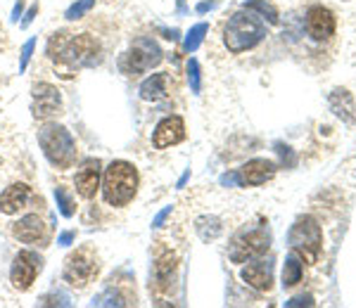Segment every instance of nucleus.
Returning a JSON list of instances; mask_svg holds the SVG:
<instances>
[{
	"label": "nucleus",
	"mask_w": 356,
	"mask_h": 308,
	"mask_svg": "<svg viewBox=\"0 0 356 308\" xmlns=\"http://www.w3.org/2000/svg\"><path fill=\"white\" fill-rule=\"evenodd\" d=\"M209 31V24H197V26H193L191 31H188V36H186V43H183V50L186 53H195V50L200 48V43L204 41V33Z\"/></svg>",
	"instance_id": "nucleus-24"
},
{
	"label": "nucleus",
	"mask_w": 356,
	"mask_h": 308,
	"mask_svg": "<svg viewBox=\"0 0 356 308\" xmlns=\"http://www.w3.org/2000/svg\"><path fill=\"white\" fill-rule=\"evenodd\" d=\"M55 199H57V207H60V214L65 216V219H72V216L76 214V202H74V197L67 192V187H55Z\"/></svg>",
	"instance_id": "nucleus-23"
},
{
	"label": "nucleus",
	"mask_w": 356,
	"mask_h": 308,
	"mask_svg": "<svg viewBox=\"0 0 356 308\" xmlns=\"http://www.w3.org/2000/svg\"><path fill=\"white\" fill-rule=\"evenodd\" d=\"M38 145L57 171H67L76 164V140L60 123H45L38 130Z\"/></svg>",
	"instance_id": "nucleus-4"
},
{
	"label": "nucleus",
	"mask_w": 356,
	"mask_h": 308,
	"mask_svg": "<svg viewBox=\"0 0 356 308\" xmlns=\"http://www.w3.org/2000/svg\"><path fill=\"white\" fill-rule=\"evenodd\" d=\"M36 12H38V5H33V8L26 12L24 22H22V26H29V24H31V22H33V17H36Z\"/></svg>",
	"instance_id": "nucleus-31"
},
{
	"label": "nucleus",
	"mask_w": 356,
	"mask_h": 308,
	"mask_svg": "<svg viewBox=\"0 0 356 308\" xmlns=\"http://www.w3.org/2000/svg\"><path fill=\"white\" fill-rule=\"evenodd\" d=\"M138 182H140V176H138V169L134 164L124 162V159L112 162L105 169V176H102L100 182L107 207L122 209L129 202H134V197L138 195Z\"/></svg>",
	"instance_id": "nucleus-2"
},
{
	"label": "nucleus",
	"mask_w": 356,
	"mask_h": 308,
	"mask_svg": "<svg viewBox=\"0 0 356 308\" xmlns=\"http://www.w3.org/2000/svg\"><path fill=\"white\" fill-rule=\"evenodd\" d=\"M211 8H216V3H200L197 12H207V10H211Z\"/></svg>",
	"instance_id": "nucleus-33"
},
{
	"label": "nucleus",
	"mask_w": 356,
	"mask_h": 308,
	"mask_svg": "<svg viewBox=\"0 0 356 308\" xmlns=\"http://www.w3.org/2000/svg\"><path fill=\"white\" fill-rule=\"evenodd\" d=\"M0 166H3V162H0Z\"/></svg>",
	"instance_id": "nucleus-34"
},
{
	"label": "nucleus",
	"mask_w": 356,
	"mask_h": 308,
	"mask_svg": "<svg viewBox=\"0 0 356 308\" xmlns=\"http://www.w3.org/2000/svg\"><path fill=\"white\" fill-rule=\"evenodd\" d=\"M245 10H250V12H259L261 17H266L268 24H273V26L280 22L278 10H275L271 3H266V0H247V3H245Z\"/></svg>",
	"instance_id": "nucleus-22"
},
{
	"label": "nucleus",
	"mask_w": 356,
	"mask_h": 308,
	"mask_svg": "<svg viewBox=\"0 0 356 308\" xmlns=\"http://www.w3.org/2000/svg\"><path fill=\"white\" fill-rule=\"evenodd\" d=\"M302 275H304L302 256L290 252L288 259H285V266H283V284H285V287H295V284L302 280Z\"/></svg>",
	"instance_id": "nucleus-21"
},
{
	"label": "nucleus",
	"mask_w": 356,
	"mask_h": 308,
	"mask_svg": "<svg viewBox=\"0 0 356 308\" xmlns=\"http://www.w3.org/2000/svg\"><path fill=\"white\" fill-rule=\"evenodd\" d=\"M176 271V254L174 252H164L154 259V280L159 282V287H166Z\"/></svg>",
	"instance_id": "nucleus-20"
},
{
	"label": "nucleus",
	"mask_w": 356,
	"mask_h": 308,
	"mask_svg": "<svg viewBox=\"0 0 356 308\" xmlns=\"http://www.w3.org/2000/svg\"><path fill=\"white\" fill-rule=\"evenodd\" d=\"M159 62H162V50H159V45L154 43L152 38H138V41L131 45L129 53L119 60V67H122V71L129 74V76H138V74H145L147 69L157 67Z\"/></svg>",
	"instance_id": "nucleus-8"
},
{
	"label": "nucleus",
	"mask_w": 356,
	"mask_h": 308,
	"mask_svg": "<svg viewBox=\"0 0 356 308\" xmlns=\"http://www.w3.org/2000/svg\"><path fill=\"white\" fill-rule=\"evenodd\" d=\"M275 171H278V166H275L273 162H268V159H252L245 166H240L238 180H240V185H245V187H257L271 180L275 176Z\"/></svg>",
	"instance_id": "nucleus-15"
},
{
	"label": "nucleus",
	"mask_w": 356,
	"mask_h": 308,
	"mask_svg": "<svg viewBox=\"0 0 356 308\" xmlns=\"http://www.w3.org/2000/svg\"><path fill=\"white\" fill-rule=\"evenodd\" d=\"M97 55H100V45L90 33L57 31L48 41V57L67 74H74L83 67H93Z\"/></svg>",
	"instance_id": "nucleus-1"
},
{
	"label": "nucleus",
	"mask_w": 356,
	"mask_h": 308,
	"mask_svg": "<svg viewBox=\"0 0 356 308\" xmlns=\"http://www.w3.org/2000/svg\"><path fill=\"white\" fill-rule=\"evenodd\" d=\"M100 271L97 264V256L90 247H79L76 252H72L65 259V268H62V277L65 282H69L72 287L83 289L93 282V277Z\"/></svg>",
	"instance_id": "nucleus-7"
},
{
	"label": "nucleus",
	"mask_w": 356,
	"mask_h": 308,
	"mask_svg": "<svg viewBox=\"0 0 356 308\" xmlns=\"http://www.w3.org/2000/svg\"><path fill=\"white\" fill-rule=\"evenodd\" d=\"M74 239H76V232L67 230V232H62V235H60V239H57V242H60L62 247H69V244H72Z\"/></svg>",
	"instance_id": "nucleus-28"
},
{
	"label": "nucleus",
	"mask_w": 356,
	"mask_h": 308,
	"mask_svg": "<svg viewBox=\"0 0 356 308\" xmlns=\"http://www.w3.org/2000/svg\"><path fill=\"white\" fill-rule=\"evenodd\" d=\"M304 304H307V306H312V304H314V301H312V296H297V299H292L288 306H304Z\"/></svg>",
	"instance_id": "nucleus-30"
},
{
	"label": "nucleus",
	"mask_w": 356,
	"mask_h": 308,
	"mask_svg": "<svg viewBox=\"0 0 356 308\" xmlns=\"http://www.w3.org/2000/svg\"><path fill=\"white\" fill-rule=\"evenodd\" d=\"M100 182H102V164L100 159L88 157L81 162V166L76 171V178H74V185H76L79 197L83 199H93L100 190Z\"/></svg>",
	"instance_id": "nucleus-11"
},
{
	"label": "nucleus",
	"mask_w": 356,
	"mask_h": 308,
	"mask_svg": "<svg viewBox=\"0 0 356 308\" xmlns=\"http://www.w3.org/2000/svg\"><path fill=\"white\" fill-rule=\"evenodd\" d=\"M29 202H31V187H29L26 182H13V185L5 187L3 195H0V214L15 216V214H19L22 209H26Z\"/></svg>",
	"instance_id": "nucleus-16"
},
{
	"label": "nucleus",
	"mask_w": 356,
	"mask_h": 308,
	"mask_svg": "<svg viewBox=\"0 0 356 308\" xmlns=\"http://www.w3.org/2000/svg\"><path fill=\"white\" fill-rule=\"evenodd\" d=\"M33 48H36V38H31V41H26V43H24V48H22V62H19V71H24V69H26L29 60H31V55H33Z\"/></svg>",
	"instance_id": "nucleus-27"
},
{
	"label": "nucleus",
	"mask_w": 356,
	"mask_h": 308,
	"mask_svg": "<svg viewBox=\"0 0 356 308\" xmlns=\"http://www.w3.org/2000/svg\"><path fill=\"white\" fill-rule=\"evenodd\" d=\"M266 36V28H264L261 19L250 10L243 12H235L228 19L226 28H223V43L231 50L233 55H240L245 50H252L254 45H259Z\"/></svg>",
	"instance_id": "nucleus-3"
},
{
	"label": "nucleus",
	"mask_w": 356,
	"mask_h": 308,
	"mask_svg": "<svg viewBox=\"0 0 356 308\" xmlns=\"http://www.w3.org/2000/svg\"><path fill=\"white\" fill-rule=\"evenodd\" d=\"M183 140H186V121H183L181 117H176V114L164 117L162 121L157 123L154 133H152V145L157 147V150L174 147V145H178V142H183Z\"/></svg>",
	"instance_id": "nucleus-12"
},
{
	"label": "nucleus",
	"mask_w": 356,
	"mask_h": 308,
	"mask_svg": "<svg viewBox=\"0 0 356 308\" xmlns=\"http://www.w3.org/2000/svg\"><path fill=\"white\" fill-rule=\"evenodd\" d=\"M328 105H330V112L335 114L337 119H342V121H354L356 119V102L349 90L335 88L328 98Z\"/></svg>",
	"instance_id": "nucleus-18"
},
{
	"label": "nucleus",
	"mask_w": 356,
	"mask_h": 308,
	"mask_svg": "<svg viewBox=\"0 0 356 308\" xmlns=\"http://www.w3.org/2000/svg\"><path fill=\"white\" fill-rule=\"evenodd\" d=\"M169 95V74L157 71L140 83V98L145 102H157Z\"/></svg>",
	"instance_id": "nucleus-19"
},
{
	"label": "nucleus",
	"mask_w": 356,
	"mask_h": 308,
	"mask_svg": "<svg viewBox=\"0 0 356 308\" xmlns=\"http://www.w3.org/2000/svg\"><path fill=\"white\" fill-rule=\"evenodd\" d=\"M335 15L330 12L323 5H314L307 12V31L314 41H328L335 33Z\"/></svg>",
	"instance_id": "nucleus-13"
},
{
	"label": "nucleus",
	"mask_w": 356,
	"mask_h": 308,
	"mask_svg": "<svg viewBox=\"0 0 356 308\" xmlns=\"http://www.w3.org/2000/svg\"><path fill=\"white\" fill-rule=\"evenodd\" d=\"M240 275L250 287L259 289V292H268L273 287V266L268 261H247Z\"/></svg>",
	"instance_id": "nucleus-17"
},
{
	"label": "nucleus",
	"mask_w": 356,
	"mask_h": 308,
	"mask_svg": "<svg viewBox=\"0 0 356 308\" xmlns=\"http://www.w3.org/2000/svg\"><path fill=\"white\" fill-rule=\"evenodd\" d=\"M171 214V207H166L164 211H159V214H157V219H154V228H162V223H164V221H166V216H169Z\"/></svg>",
	"instance_id": "nucleus-29"
},
{
	"label": "nucleus",
	"mask_w": 356,
	"mask_h": 308,
	"mask_svg": "<svg viewBox=\"0 0 356 308\" xmlns=\"http://www.w3.org/2000/svg\"><path fill=\"white\" fill-rule=\"evenodd\" d=\"M62 112V93L53 83H36L31 95V114L38 121H48Z\"/></svg>",
	"instance_id": "nucleus-10"
},
{
	"label": "nucleus",
	"mask_w": 356,
	"mask_h": 308,
	"mask_svg": "<svg viewBox=\"0 0 356 308\" xmlns=\"http://www.w3.org/2000/svg\"><path fill=\"white\" fill-rule=\"evenodd\" d=\"M188 81H191L193 93H200V90H202V78H200V65L195 60L188 62Z\"/></svg>",
	"instance_id": "nucleus-26"
},
{
	"label": "nucleus",
	"mask_w": 356,
	"mask_h": 308,
	"mask_svg": "<svg viewBox=\"0 0 356 308\" xmlns=\"http://www.w3.org/2000/svg\"><path fill=\"white\" fill-rule=\"evenodd\" d=\"M268 247H271V230H268L266 223H261L240 230L228 244V256H231L233 264H247V261L266 254Z\"/></svg>",
	"instance_id": "nucleus-5"
},
{
	"label": "nucleus",
	"mask_w": 356,
	"mask_h": 308,
	"mask_svg": "<svg viewBox=\"0 0 356 308\" xmlns=\"http://www.w3.org/2000/svg\"><path fill=\"white\" fill-rule=\"evenodd\" d=\"M290 247L292 252L302 256L304 264L314 266L323 249V232H321L318 221L312 216H302L290 230Z\"/></svg>",
	"instance_id": "nucleus-6"
},
{
	"label": "nucleus",
	"mask_w": 356,
	"mask_h": 308,
	"mask_svg": "<svg viewBox=\"0 0 356 308\" xmlns=\"http://www.w3.org/2000/svg\"><path fill=\"white\" fill-rule=\"evenodd\" d=\"M41 271H43L41 256L36 252H31V249H22V252L15 256L13 268H10V282H13L15 289L26 292V289H31V284L36 282Z\"/></svg>",
	"instance_id": "nucleus-9"
},
{
	"label": "nucleus",
	"mask_w": 356,
	"mask_h": 308,
	"mask_svg": "<svg viewBox=\"0 0 356 308\" xmlns=\"http://www.w3.org/2000/svg\"><path fill=\"white\" fill-rule=\"evenodd\" d=\"M93 5H95V0H76V3L72 5V8L67 10V19L69 22H74V19H81V17L86 15V12H90L93 10Z\"/></svg>",
	"instance_id": "nucleus-25"
},
{
	"label": "nucleus",
	"mask_w": 356,
	"mask_h": 308,
	"mask_svg": "<svg viewBox=\"0 0 356 308\" xmlns=\"http://www.w3.org/2000/svg\"><path fill=\"white\" fill-rule=\"evenodd\" d=\"M22 8H24V3H22V0H19V3L15 5V10H13V19H15V22L19 19V15H22Z\"/></svg>",
	"instance_id": "nucleus-32"
},
{
	"label": "nucleus",
	"mask_w": 356,
	"mask_h": 308,
	"mask_svg": "<svg viewBox=\"0 0 356 308\" xmlns=\"http://www.w3.org/2000/svg\"><path fill=\"white\" fill-rule=\"evenodd\" d=\"M13 235L24 244L48 242V225L43 223V219L38 214H26L24 219L13 223Z\"/></svg>",
	"instance_id": "nucleus-14"
}]
</instances>
